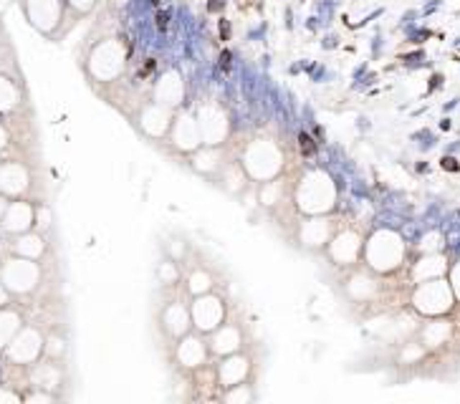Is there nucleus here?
Masks as SVG:
<instances>
[{"label": "nucleus", "instance_id": "f257e3e1", "mask_svg": "<svg viewBox=\"0 0 460 404\" xmlns=\"http://www.w3.org/2000/svg\"><path fill=\"white\" fill-rule=\"evenodd\" d=\"M415 303L427 313H442L450 308V288L440 281H430L415 296Z\"/></svg>", "mask_w": 460, "mask_h": 404}, {"label": "nucleus", "instance_id": "f03ea898", "mask_svg": "<svg viewBox=\"0 0 460 404\" xmlns=\"http://www.w3.org/2000/svg\"><path fill=\"white\" fill-rule=\"evenodd\" d=\"M299 147H301V152H303L306 157H314L316 154V144H314V139L309 134H301L299 136Z\"/></svg>", "mask_w": 460, "mask_h": 404}, {"label": "nucleus", "instance_id": "7ed1b4c3", "mask_svg": "<svg viewBox=\"0 0 460 404\" xmlns=\"http://www.w3.org/2000/svg\"><path fill=\"white\" fill-rule=\"evenodd\" d=\"M453 290H455V296L460 298V263L453 268Z\"/></svg>", "mask_w": 460, "mask_h": 404}, {"label": "nucleus", "instance_id": "20e7f679", "mask_svg": "<svg viewBox=\"0 0 460 404\" xmlns=\"http://www.w3.org/2000/svg\"><path fill=\"white\" fill-rule=\"evenodd\" d=\"M157 28H159V31L167 28V16H164V13H159V16H157Z\"/></svg>", "mask_w": 460, "mask_h": 404}, {"label": "nucleus", "instance_id": "39448f33", "mask_svg": "<svg viewBox=\"0 0 460 404\" xmlns=\"http://www.w3.org/2000/svg\"><path fill=\"white\" fill-rule=\"evenodd\" d=\"M220 66L230 68V53H228V50H223V53H220Z\"/></svg>", "mask_w": 460, "mask_h": 404}, {"label": "nucleus", "instance_id": "423d86ee", "mask_svg": "<svg viewBox=\"0 0 460 404\" xmlns=\"http://www.w3.org/2000/svg\"><path fill=\"white\" fill-rule=\"evenodd\" d=\"M152 68H155V61H152V58H149V61H147V66L142 68V76H147V73H149Z\"/></svg>", "mask_w": 460, "mask_h": 404}, {"label": "nucleus", "instance_id": "0eeeda50", "mask_svg": "<svg viewBox=\"0 0 460 404\" xmlns=\"http://www.w3.org/2000/svg\"><path fill=\"white\" fill-rule=\"evenodd\" d=\"M220 33H223V38H228V33H230V31H228V23L220 25Z\"/></svg>", "mask_w": 460, "mask_h": 404}]
</instances>
